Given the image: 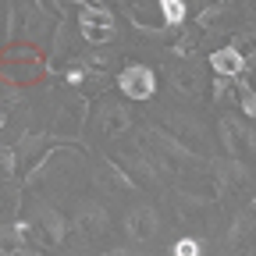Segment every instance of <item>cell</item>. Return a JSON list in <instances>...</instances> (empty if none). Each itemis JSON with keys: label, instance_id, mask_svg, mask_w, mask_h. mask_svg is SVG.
Instances as JSON below:
<instances>
[{"label": "cell", "instance_id": "6da1fadb", "mask_svg": "<svg viewBox=\"0 0 256 256\" xmlns=\"http://www.w3.org/2000/svg\"><path fill=\"white\" fill-rule=\"evenodd\" d=\"M118 86H121L128 96H132V100H150V96H153V89H156V82H153V72H150V68H142V64H136V68L121 72Z\"/></svg>", "mask_w": 256, "mask_h": 256}, {"label": "cell", "instance_id": "7a4b0ae2", "mask_svg": "<svg viewBox=\"0 0 256 256\" xmlns=\"http://www.w3.org/2000/svg\"><path fill=\"white\" fill-rule=\"evenodd\" d=\"M82 32H86L89 43H107V40H114V18L100 8H86L82 11Z\"/></svg>", "mask_w": 256, "mask_h": 256}, {"label": "cell", "instance_id": "3957f363", "mask_svg": "<svg viewBox=\"0 0 256 256\" xmlns=\"http://www.w3.org/2000/svg\"><path fill=\"white\" fill-rule=\"evenodd\" d=\"M210 64H214L220 75H238L246 60H242V54H238V50H232V46H228V50H217V54L210 57Z\"/></svg>", "mask_w": 256, "mask_h": 256}, {"label": "cell", "instance_id": "277c9868", "mask_svg": "<svg viewBox=\"0 0 256 256\" xmlns=\"http://www.w3.org/2000/svg\"><path fill=\"white\" fill-rule=\"evenodd\" d=\"M153 224H156V220H153V214H150V210L132 214V235H139V238H142V235H153Z\"/></svg>", "mask_w": 256, "mask_h": 256}, {"label": "cell", "instance_id": "5b68a950", "mask_svg": "<svg viewBox=\"0 0 256 256\" xmlns=\"http://www.w3.org/2000/svg\"><path fill=\"white\" fill-rule=\"evenodd\" d=\"M160 11H164V18L171 25H178L185 18V4H182V0H160Z\"/></svg>", "mask_w": 256, "mask_h": 256}, {"label": "cell", "instance_id": "8992f818", "mask_svg": "<svg viewBox=\"0 0 256 256\" xmlns=\"http://www.w3.org/2000/svg\"><path fill=\"white\" fill-rule=\"evenodd\" d=\"M174 256H200V246L192 242V238H182V242L174 246Z\"/></svg>", "mask_w": 256, "mask_h": 256}, {"label": "cell", "instance_id": "52a82bcc", "mask_svg": "<svg viewBox=\"0 0 256 256\" xmlns=\"http://www.w3.org/2000/svg\"><path fill=\"white\" fill-rule=\"evenodd\" d=\"M242 107H246V114H249V118H256V92H252V89H246V86H242Z\"/></svg>", "mask_w": 256, "mask_h": 256}, {"label": "cell", "instance_id": "ba28073f", "mask_svg": "<svg viewBox=\"0 0 256 256\" xmlns=\"http://www.w3.org/2000/svg\"><path fill=\"white\" fill-rule=\"evenodd\" d=\"M0 168H11V153H0Z\"/></svg>", "mask_w": 256, "mask_h": 256}, {"label": "cell", "instance_id": "9c48e42d", "mask_svg": "<svg viewBox=\"0 0 256 256\" xmlns=\"http://www.w3.org/2000/svg\"><path fill=\"white\" fill-rule=\"evenodd\" d=\"M0 124H4V114H0Z\"/></svg>", "mask_w": 256, "mask_h": 256}]
</instances>
